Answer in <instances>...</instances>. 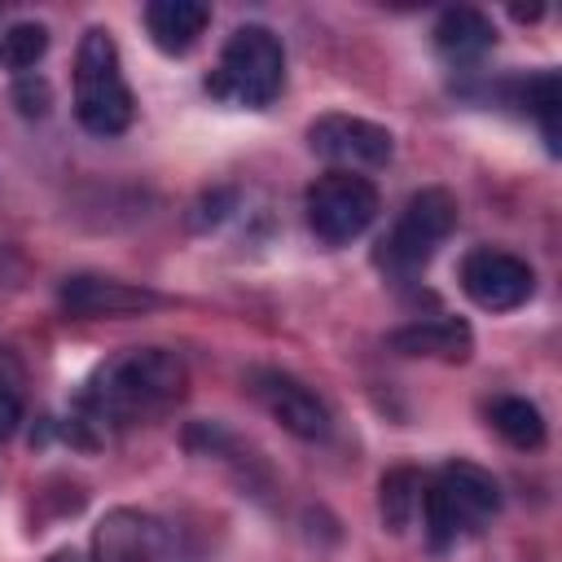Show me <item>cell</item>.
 I'll return each instance as SVG.
<instances>
[{
    "mask_svg": "<svg viewBox=\"0 0 562 562\" xmlns=\"http://www.w3.org/2000/svg\"><path fill=\"white\" fill-rule=\"evenodd\" d=\"M189 369L167 347H127L92 369L83 391L70 404L66 435L83 448H101L105 439L162 417L184 400Z\"/></svg>",
    "mask_w": 562,
    "mask_h": 562,
    "instance_id": "obj_1",
    "label": "cell"
},
{
    "mask_svg": "<svg viewBox=\"0 0 562 562\" xmlns=\"http://www.w3.org/2000/svg\"><path fill=\"white\" fill-rule=\"evenodd\" d=\"M417 514H422L426 544L443 553L457 540L483 531V522L501 514V483L474 461H448L422 483Z\"/></svg>",
    "mask_w": 562,
    "mask_h": 562,
    "instance_id": "obj_2",
    "label": "cell"
},
{
    "mask_svg": "<svg viewBox=\"0 0 562 562\" xmlns=\"http://www.w3.org/2000/svg\"><path fill=\"white\" fill-rule=\"evenodd\" d=\"M281 83H285V48H281V40L268 26L246 22L224 40L220 61L211 66L202 88L224 105L263 110V105H272L281 97Z\"/></svg>",
    "mask_w": 562,
    "mask_h": 562,
    "instance_id": "obj_3",
    "label": "cell"
},
{
    "mask_svg": "<svg viewBox=\"0 0 562 562\" xmlns=\"http://www.w3.org/2000/svg\"><path fill=\"white\" fill-rule=\"evenodd\" d=\"M136 97L123 79L119 44L105 26H88L75 48V119L92 136H119L132 127Z\"/></svg>",
    "mask_w": 562,
    "mask_h": 562,
    "instance_id": "obj_4",
    "label": "cell"
},
{
    "mask_svg": "<svg viewBox=\"0 0 562 562\" xmlns=\"http://www.w3.org/2000/svg\"><path fill=\"white\" fill-rule=\"evenodd\" d=\"M452 228H457V198L448 189H417L404 202L391 233L378 241L373 263L386 277H413L435 259V250L452 237Z\"/></svg>",
    "mask_w": 562,
    "mask_h": 562,
    "instance_id": "obj_5",
    "label": "cell"
},
{
    "mask_svg": "<svg viewBox=\"0 0 562 562\" xmlns=\"http://www.w3.org/2000/svg\"><path fill=\"white\" fill-rule=\"evenodd\" d=\"M303 211H307V228L316 233V241L325 246H347L356 241L382 211V198L373 189L369 176L356 171H325L307 184L303 193Z\"/></svg>",
    "mask_w": 562,
    "mask_h": 562,
    "instance_id": "obj_6",
    "label": "cell"
},
{
    "mask_svg": "<svg viewBox=\"0 0 562 562\" xmlns=\"http://www.w3.org/2000/svg\"><path fill=\"white\" fill-rule=\"evenodd\" d=\"M307 145L312 154H321L325 162H334V171H378L391 162L395 154V136L382 123L356 119V114H321L307 123Z\"/></svg>",
    "mask_w": 562,
    "mask_h": 562,
    "instance_id": "obj_7",
    "label": "cell"
},
{
    "mask_svg": "<svg viewBox=\"0 0 562 562\" xmlns=\"http://www.w3.org/2000/svg\"><path fill=\"white\" fill-rule=\"evenodd\" d=\"M246 386L268 408V417L281 430H290L294 439H303V443L329 439V430H334L329 404L307 382H299L294 373H285V369H250L246 373Z\"/></svg>",
    "mask_w": 562,
    "mask_h": 562,
    "instance_id": "obj_8",
    "label": "cell"
},
{
    "mask_svg": "<svg viewBox=\"0 0 562 562\" xmlns=\"http://www.w3.org/2000/svg\"><path fill=\"white\" fill-rule=\"evenodd\" d=\"M461 290L483 312H514L536 294V272L527 259H518L509 250L474 246L461 259Z\"/></svg>",
    "mask_w": 562,
    "mask_h": 562,
    "instance_id": "obj_9",
    "label": "cell"
},
{
    "mask_svg": "<svg viewBox=\"0 0 562 562\" xmlns=\"http://www.w3.org/2000/svg\"><path fill=\"white\" fill-rule=\"evenodd\" d=\"M167 527L140 509H110L92 527V562H167Z\"/></svg>",
    "mask_w": 562,
    "mask_h": 562,
    "instance_id": "obj_10",
    "label": "cell"
},
{
    "mask_svg": "<svg viewBox=\"0 0 562 562\" xmlns=\"http://www.w3.org/2000/svg\"><path fill=\"white\" fill-rule=\"evenodd\" d=\"M61 307L70 316L97 321V316H140L149 307H158V294L119 277H101V272H70L57 290Z\"/></svg>",
    "mask_w": 562,
    "mask_h": 562,
    "instance_id": "obj_11",
    "label": "cell"
},
{
    "mask_svg": "<svg viewBox=\"0 0 562 562\" xmlns=\"http://www.w3.org/2000/svg\"><path fill=\"white\" fill-rule=\"evenodd\" d=\"M206 26H211V9L198 4V0H154V4H145V31H149L154 48L167 53V57H184L202 40Z\"/></svg>",
    "mask_w": 562,
    "mask_h": 562,
    "instance_id": "obj_12",
    "label": "cell"
},
{
    "mask_svg": "<svg viewBox=\"0 0 562 562\" xmlns=\"http://www.w3.org/2000/svg\"><path fill=\"white\" fill-rule=\"evenodd\" d=\"M391 351L400 356H435V360H470V347H474V334L465 321L457 316H430V321H413V325H400L391 338Z\"/></svg>",
    "mask_w": 562,
    "mask_h": 562,
    "instance_id": "obj_13",
    "label": "cell"
},
{
    "mask_svg": "<svg viewBox=\"0 0 562 562\" xmlns=\"http://www.w3.org/2000/svg\"><path fill=\"white\" fill-rule=\"evenodd\" d=\"M435 48L452 61V66H465V61H479L487 48H496V26L487 13L479 9H443L439 22H435Z\"/></svg>",
    "mask_w": 562,
    "mask_h": 562,
    "instance_id": "obj_14",
    "label": "cell"
},
{
    "mask_svg": "<svg viewBox=\"0 0 562 562\" xmlns=\"http://www.w3.org/2000/svg\"><path fill=\"white\" fill-rule=\"evenodd\" d=\"M487 422H492V430H496L505 443H514V448H522V452H536V448L544 443V413H540L527 395H501V400L487 408Z\"/></svg>",
    "mask_w": 562,
    "mask_h": 562,
    "instance_id": "obj_15",
    "label": "cell"
},
{
    "mask_svg": "<svg viewBox=\"0 0 562 562\" xmlns=\"http://www.w3.org/2000/svg\"><path fill=\"white\" fill-rule=\"evenodd\" d=\"M514 101L540 123L549 154H558V105H562V88H558V70H536L527 79L514 83Z\"/></svg>",
    "mask_w": 562,
    "mask_h": 562,
    "instance_id": "obj_16",
    "label": "cell"
},
{
    "mask_svg": "<svg viewBox=\"0 0 562 562\" xmlns=\"http://www.w3.org/2000/svg\"><path fill=\"white\" fill-rule=\"evenodd\" d=\"M422 474L400 465V470H386L382 483H378V514L391 531H408L413 518H417V505H422Z\"/></svg>",
    "mask_w": 562,
    "mask_h": 562,
    "instance_id": "obj_17",
    "label": "cell"
},
{
    "mask_svg": "<svg viewBox=\"0 0 562 562\" xmlns=\"http://www.w3.org/2000/svg\"><path fill=\"white\" fill-rule=\"evenodd\" d=\"M48 53V26L44 22H9L0 31V66L13 75H31V66Z\"/></svg>",
    "mask_w": 562,
    "mask_h": 562,
    "instance_id": "obj_18",
    "label": "cell"
},
{
    "mask_svg": "<svg viewBox=\"0 0 562 562\" xmlns=\"http://www.w3.org/2000/svg\"><path fill=\"white\" fill-rule=\"evenodd\" d=\"M22 426V391H18V369L0 356V443L13 439Z\"/></svg>",
    "mask_w": 562,
    "mask_h": 562,
    "instance_id": "obj_19",
    "label": "cell"
},
{
    "mask_svg": "<svg viewBox=\"0 0 562 562\" xmlns=\"http://www.w3.org/2000/svg\"><path fill=\"white\" fill-rule=\"evenodd\" d=\"M13 101H18V110H22L26 119H44L48 105H53V92H48V83H44L40 75H18Z\"/></svg>",
    "mask_w": 562,
    "mask_h": 562,
    "instance_id": "obj_20",
    "label": "cell"
},
{
    "mask_svg": "<svg viewBox=\"0 0 562 562\" xmlns=\"http://www.w3.org/2000/svg\"><path fill=\"white\" fill-rule=\"evenodd\" d=\"M48 562H79V558H75V553H70V549H61V553H53V558H48Z\"/></svg>",
    "mask_w": 562,
    "mask_h": 562,
    "instance_id": "obj_21",
    "label": "cell"
}]
</instances>
